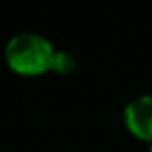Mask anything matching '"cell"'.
Returning a JSON list of instances; mask_svg holds the SVG:
<instances>
[{"mask_svg":"<svg viewBox=\"0 0 152 152\" xmlns=\"http://www.w3.org/2000/svg\"><path fill=\"white\" fill-rule=\"evenodd\" d=\"M75 66H77V62L67 50H56L54 60H52V69L54 71L66 75V73H71L75 69Z\"/></svg>","mask_w":152,"mask_h":152,"instance_id":"obj_3","label":"cell"},{"mask_svg":"<svg viewBox=\"0 0 152 152\" xmlns=\"http://www.w3.org/2000/svg\"><path fill=\"white\" fill-rule=\"evenodd\" d=\"M148 152H152V142H150V148H148Z\"/></svg>","mask_w":152,"mask_h":152,"instance_id":"obj_4","label":"cell"},{"mask_svg":"<svg viewBox=\"0 0 152 152\" xmlns=\"http://www.w3.org/2000/svg\"><path fill=\"white\" fill-rule=\"evenodd\" d=\"M123 119L135 137L152 142V94L133 98L123 110Z\"/></svg>","mask_w":152,"mask_h":152,"instance_id":"obj_2","label":"cell"},{"mask_svg":"<svg viewBox=\"0 0 152 152\" xmlns=\"http://www.w3.org/2000/svg\"><path fill=\"white\" fill-rule=\"evenodd\" d=\"M54 46L39 33H18L6 42V64L21 75H41L52 69Z\"/></svg>","mask_w":152,"mask_h":152,"instance_id":"obj_1","label":"cell"}]
</instances>
